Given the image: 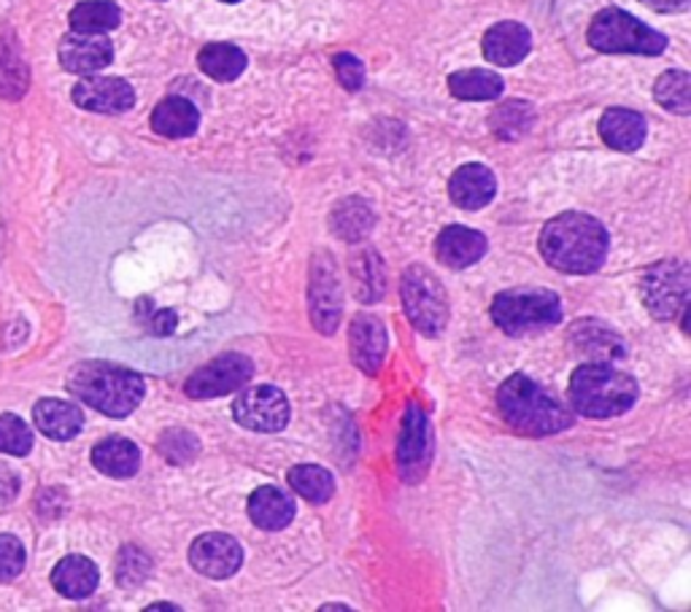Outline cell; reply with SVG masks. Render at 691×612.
Listing matches in <instances>:
<instances>
[{"label": "cell", "instance_id": "6da1fadb", "mask_svg": "<svg viewBox=\"0 0 691 612\" xmlns=\"http://www.w3.org/2000/svg\"><path fill=\"white\" fill-rule=\"evenodd\" d=\"M541 254L554 270L588 276L605 265L607 233L594 216L571 210V214L554 216L543 227Z\"/></svg>", "mask_w": 691, "mask_h": 612}, {"label": "cell", "instance_id": "7a4b0ae2", "mask_svg": "<svg viewBox=\"0 0 691 612\" xmlns=\"http://www.w3.org/2000/svg\"><path fill=\"white\" fill-rule=\"evenodd\" d=\"M497 411L516 432L529 437H546L571 430L575 416L571 407L552 397L527 375H510L497 392Z\"/></svg>", "mask_w": 691, "mask_h": 612}, {"label": "cell", "instance_id": "3957f363", "mask_svg": "<svg viewBox=\"0 0 691 612\" xmlns=\"http://www.w3.org/2000/svg\"><path fill=\"white\" fill-rule=\"evenodd\" d=\"M68 388L76 399L111 418L130 416L146 394V384L138 373L108 362H81L68 375Z\"/></svg>", "mask_w": 691, "mask_h": 612}, {"label": "cell", "instance_id": "277c9868", "mask_svg": "<svg viewBox=\"0 0 691 612\" xmlns=\"http://www.w3.org/2000/svg\"><path fill=\"white\" fill-rule=\"evenodd\" d=\"M635 378L611 362H586L571 378V403L586 418L622 416L635 405Z\"/></svg>", "mask_w": 691, "mask_h": 612}, {"label": "cell", "instance_id": "5b68a950", "mask_svg": "<svg viewBox=\"0 0 691 612\" xmlns=\"http://www.w3.org/2000/svg\"><path fill=\"white\" fill-rule=\"evenodd\" d=\"M588 43L607 55H662L668 38L622 9H605L588 24Z\"/></svg>", "mask_w": 691, "mask_h": 612}, {"label": "cell", "instance_id": "8992f818", "mask_svg": "<svg viewBox=\"0 0 691 612\" xmlns=\"http://www.w3.org/2000/svg\"><path fill=\"white\" fill-rule=\"evenodd\" d=\"M492 318L508 335H527L562 322V303L548 289H508L492 303Z\"/></svg>", "mask_w": 691, "mask_h": 612}, {"label": "cell", "instance_id": "52a82bcc", "mask_svg": "<svg viewBox=\"0 0 691 612\" xmlns=\"http://www.w3.org/2000/svg\"><path fill=\"white\" fill-rule=\"evenodd\" d=\"M400 295L408 322L421 335L435 337L444 333L449 324V297H446L444 284L427 267L413 265L402 273Z\"/></svg>", "mask_w": 691, "mask_h": 612}, {"label": "cell", "instance_id": "ba28073f", "mask_svg": "<svg viewBox=\"0 0 691 612\" xmlns=\"http://www.w3.org/2000/svg\"><path fill=\"white\" fill-rule=\"evenodd\" d=\"M640 297L649 314L659 322H673L687 316L691 297V267L681 259L659 263L645 270L640 280Z\"/></svg>", "mask_w": 691, "mask_h": 612}, {"label": "cell", "instance_id": "9c48e42d", "mask_svg": "<svg viewBox=\"0 0 691 612\" xmlns=\"http://www.w3.org/2000/svg\"><path fill=\"white\" fill-rule=\"evenodd\" d=\"M254 375V365L249 356L243 354H220L216 359H211L208 365L187 378V397L192 399H211V397H225V394L235 392L243 384H249Z\"/></svg>", "mask_w": 691, "mask_h": 612}, {"label": "cell", "instance_id": "30bf717a", "mask_svg": "<svg viewBox=\"0 0 691 612\" xmlns=\"http://www.w3.org/2000/svg\"><path fill=\"white\" fill-rule=\"evenodd\" d=\"M233 416L252 432H279L290 424V399L276 386H252L239 394Z\"/></svg>", "mask_w": 691, "mask_h": 612}, {"label": "cell", "instance_id": "8fae6325", "mask_svg": "<svg viewBox=\"0 0 691 612\" xmlns=\"http://www.w3.org/2000/svg\"><path fill=\"white\" fill-rule=\"evenodd\" d=\"M432 462V430L430 418L419 405L411 403L402 421L400 443H398V467L406 483H419L427 475Z\"/></svg>", "mask_w": 691, "mask_h": 612}, {"label": "cell", "instance_id": "7c38bea8", "mask_svg": "<svg viewBox=\"0 0 691 612\" xmlns=\"http://www.w3.org/2000/svg\"><path fill=\"white\" fill-rule=\"evenodd\" d=\"M311 318L319 333L332 335L341 324V284L328 251L319 254L311 276Z\"/></svg>", "mask_w": 691, "mask_h": 612}, {"label": "cell", "instance_id": "4fadbf2b", "mask_svg": "<svg viewBox=\"0 0 691 612\" xmlns=\"http://www.w3.org/2000/svg\"><path fill=\"white\" fill-rule=\"evenodd\" d=\"M189 561L203 578L211 580H225L233 578L243 564V551L239 540H233L230 534L211 532L197 537L189 547Z\"/></svg>", "mask_w": 691, "mask_h": 612}, {"label": "cell", "instance_id": "5bb4252c", "mask_svg": "<svg viewBox=\"0 0 691 612\" xmlns=\"http://www.w3.org/2000/svg\"><path fill=\"white\" fill-rule=\"evenodd\" d=\"M74 103L95 113H125L136 106V92L125 79L93 76L74 87Z\"/></svg>", "mask_w": 691, "mask_h": 612}, {"label": "cell", "instance_id": "9a60e30c", "mask_svg": "<svg viewBox=\"0 0 691 612\" xmlns=\"http://www.w3.org/2000/svg\"><path fill=\"white\" fill-rule=\"evenodd\" d=\"M571 346L575 354L586 356L588 362H619L626 356V346L622 335L611 329L597 318H584L571 327Z\"/></svg>", "mask_w": 691, "mask_h": 612}, {"label": "cell", "instance_id": "2e32d148", "mask_svg": "<svg viewBox=\"0 0 691 612\" xmlns=\"http://www.w3.org/2000/svg\"><path fill=\"white\" fill-rule=\"evenodd\" d=\"M349 337H351L349 348H351V359H354V365L368 375L379 373L383 359H387V348H389V335H387V327L381 324V318L360 314L354 322H351Z\"/></svg>", "mask_w": 691, "mask_h": 612}, {"label": "cell", "instance_id": "e0dca14e", "mask_svg": "<svg viewBox=\"0 0 691 612\" xmlns=\"http://www.w3.org/2000/svg\"><path fill=\"white\" fill-rule=\"evenodd\" d=\"M114 60L111 41L95 33H70L60 43V62L70 73H95Z\"/></svg>", "mask_w": 691, "mask_h": 612}, {"label": "cell", "instance_id": "ac0fdd59", "mask_svg": "<svg viewBox=\"0 0 691 612\" xmlns=\"http://www.w3.org/2000/svg\"><path fill=\"white\" fill-rule=\"evenodd\" d=\"M486 254V238L478 229L451 225L435 240V257L440 265L451 267V270H465V267L481 263Z\"/></svg>", "mask_w": 691, "mask_h": 612}, {"label": "cell", "instance_id": "d6986e66", "mask_svg": "<svg viewBox=\"0 0 691 612\" xmlns=\"http://www.w3.org/2000/svg\"><path fill=\"white\" fill-rule=\"evenodd\" d=\"M454 206L463 210H478L489 206L497 195V178L486 165H463L449 181Z\"/></svg>", "mask_w": 691, "mask_h": 612}, {"label": "cell", "instance_id": "ffe728a7", "mask_svg": "<svg viewBox=\"0 0 691 612\" xmlns=\"http://www.w3.org/2000/svg\"><path fill=\"white\" fill-rule=\"evenodd\" d=\"M533 47V36L522 22H497L484 36V57L495 66H518Z\"/></svg>", "mask_w": 691, "mask_h": 612}, {"label": "cell", "instance_id": "44dd1931", "mask_svg": "<svg viewBox=\"0 0 691 612\" xmlns=\"http://www.w3.org/2000/svg\"><path fill=\"white\" fill-rule=\"evenodd\" d=\"M294 513H298L294 500L281 488L262 486L249 496V519H252L254 526L265 529V532H279V529L290 526Z\"/></svg>", "mask_w": 691, "mask_h": 612}, {"label": "cell", "instance_id": "7402d4cb", "mask_svg": "<svg viewBox=\"0 0 691 612\" xmlns=\"http://www.w3.org/2000/svg\"><path fill=\"white\" fill-rule=\"evenodd\" d=\"M645 132H649L645 119L630 108H607L600 119V136L616 151H638L643 146Z\"/></svg>", "mask_w": 691, "mask_h": 612}, {"label": "cell", "instance_id": "603a6c76", "mask_svg": "<svg viewBox=\"0 0 691 612\" xmlns=\"http://www.w3.org/2000/svg\"><path fill=\"white\" fill-rule=\"evenodd\" d=\"M201 125V111L187 98H165L152 111V130L163 138H189Z\"/></svg>", "mask_w": 691, "mask_h": 612}, {"label": "cell", "instance_id": "cb8c5ba5", "mask_svg": "<svg viewBox=\"0 0 691 612\" xmlns=\"http://www.w3.org/2000/svg\"><path fill=\"white\" fill-rule=\"evenodd\" d=\"M93 464L108 477H133L140 467V451L127 437H106L93 448Z\"/></svg>", "mask_w": 691, "mask_h": 612}, {"label": "cell", "instance_id": "d4e9b609", "mask_svg": "<svg viewBox=\"0 0 691 612\" xmlns=\"http://www.w3.org/2000/svg\"><path fill=\"white\" fill-rule=\"evenodd\" d=\"M33 421L38 430L52 440H70L81 432L85 416L76 405L62 403V399H41L33 407Z\"/></svg>", "mask_w": 691, "mask_h": 612}, {"label": "cell", "instance_id": "484cf974", "mask_svg": "<svg viewBox=\"0 0 691 612\" xmlns=\"http://www.w3.org/2000/svg\"><path fill=\"white\" fill-rule=\"evenodd\" d=\"M98 566L85 556H66L55 566L52 583L66 599H87L98 589Z\"/></svg>", "mask_w": 691, "mask_h": 612}, {"label": "cell", "instance_id": "4316f807", "mask_svg": "<svg viewBox=\"0 0 691 612\" xmlns=\"http://www.w3.org/2000/svg\"><path fill=\"white\" fill-rule=\"evenodd\" d=\"M503 79L495 70L473 68L457 70L449 79V89L459 100H497L503 95Z\"/></svg>", "mask_w": 691, "mask_h": 612}, {"label": "cell", "instance_id": "83f0119b", "mask_svg": "<svg viewBox=\"0 0 691 612\" xmlns=\"http://www.w3.org/2000/svg\"><path fill=\"white\" fill-rule=\"evenodd\" d=\"M201 70L214 81H235L246 70V55L233 43H208L201 49Z\"/></svg>", "mask_w": 691, "mask_h": 612}, {"label": "cell", "instance_id": "f1b7e54d", "mask_svg": "<svg viewBox=\"0 0 691 612\" xmlns=\"http://www.w3.org/2000/svg\"><path fill=\"white\" fill-rule=\"evenodd\" d=\"M121 11L111 0H87L70 11V28L74 33H108V30L119 28Z\"/></svg>", "mask_w": 691, "mask_h": 612}, {"label": "cell", "instance_id": "f546056e", "mask_svg": "<svg viewBox=\"0 0 691 612\" xmlns=\"http://www.w3.org/2000/svg\"><path fill=\"white\" fill-rule=\"evenodd\" d=\"M373 208L360 197H349V200L338 203L332 210V229H335L338 238L343 240H360L373 229Z\"/></svg>", "mask_w": 691, "mask_h": 612}, {"label": "cell", "instance_id": "4dcf8cb0", "mask_svg": "<svg viewBox=\"0 0 691 612\" xmlns=\"http://www.w3.org/2000/svg\"><path fill=\"white\" fill-rule=\"evenodd\" d=\"M290 486L303 500L322 505V502L332 500V494H335V477L324 467H319V464H298V467L290 470Z\"/></svg>", "mask_w": 691, "mask_h": 612}, {"label": "cell", "instance_id": "1f68e13d", "mask_svg": "<svg viewBox=\"0 0 691 612\" xmlns=\"http://www.w3.org/2000/svg\"><path fill=\"white\" fill-rule=\"evenodd\" d=\"M492 132L503 140H518L529 132L535 122V108L527 100H508L489 117Z\"/></svg>", "mask_w": 691, "mask_h": 612}, {"label": "cell", "instance_id": "d6a6232c", "mask_svg": "<svg viewBox=\"0 0 691 612\" xmlns=\"http://www.w3.org/2000/svg\"><path fill=\"white\" fill-rule=\"evenodd\" d=\"M654 98L668 111L687 117V113H691V76L687 70H668V73H662L654 87Z\"/></svg>", "mask_w": 691, "mask_h": 612}, {"label": "cell", "instance_id": "836d02e7", "mask_svg": "<svg viewBox=\"0 0 691 612\" xmlns=\"http://www.w3.org/2000/svg\"><path fill=\"white\" fill-rule=\"evenodd\" d=\"M351 276H354L357 299L362 303H376L383 295V265L376 251H362L351 263Z\"/></svg>", "mask_w": 691, "mask_h": 612}, {"label": "cell", "instance_id": "e575fe53", "mask_svg": "<svg viewBox=\"0 0 691 612\" xmlns=\"http://www.w3.org/2000/svg\"><path fill=\"white\" fill-rule=\"evenodd\" d=\"M33 448V432L19 416H0V451L11 456H28Z\"/></svg>", "mask_w": 691, "mask_h": 612}, {"label": "cell", "instance_id": "d590c367", "mask_svg": "<svg viewBox=\"0 0 691 612\" xmlns=\"http://www.w3.org/2000/svg\"><path fill=\"white\" fill-rule=\"evenodd\" d=\"M149 575H152V559L146 556L140 547L127 545L125 551L119 553L117 583L125 585V589H136V585L144 583Z\"/></svg>", "mask_w": 691, "mask_h": 612}, {"label": "cell", "instance_id": "8d00e7d4", "mask_svg": "<svg viewBox=\"0 0 691 612\" xmlns=\"http://www.w3.org/2000/svg\"><path fill=\"white\" fill-rule=\"evenodd\" d=\"M159 454L173 464H187L197 456V437L187 430H171L159 440Z\"/></svg>", "mask_w": 691, "mask_h": 612}, {"label": "cell", "instance_id": "74e56055", "mask_svg": "<svg viewBox=\"0 0 691 612\" xmlns=\"http://www.w3.org/2000/svg\"><path fill=\"white\" fill-rule=\"evenodd\" d=\"M25 570V547L11 534H0V583H9Z\"/></svg>", "mask_w": 691, "mask_h": 612}, {"label": "cell", "instance_id": "f35d334b", "mask_svg": "<svg viewBox=\"0 0 691 612\" xmlns=\"http://www.w3.org/2000/svg\"><path fill=\"white\" fill-rule=\"evenodd\" d=\"M335 73L338 81L349 89V92H357L364 85V66L360 57L354 55H335Z\"/></svg>", "mask_w": 691, "mask_h": 612}, {"label": "cell", "instance_id": "ab89813d", "mask_svg": "<svg viewBox=\"0 0 691 612\" xmlns=\"http://www.w3.org/2000/svg\"><path fill=\"white\" fill-rule=\"evenodd\" d=\"M149 318V329L155 335H171L173 329H176V314H173V310H157V314Z\"/></svg>", "mask_w": 691, "mask_h": 612}, {"label": "cell", "instance_id": "60d3db41", "mask_svg": "<svg viewBox=\"0 0 691 612\" xmlns=\"http://www.w3.org/2000/svg\"><path fill=\"white\" fill-rule=\"evenodd\" d=\"M640 3L651 6V9L656 11H683L689 9L691 0H640Z\"/></svg>", "mask_w": 691, "mask_h": 612}, {"label": "cell", "instance_id": "b9f144b4", "mask_svg": "<svg viewBox=\"0 0 691 612\" xmlns=\"http://www.w3.org/2000/svg\"><path fill=\"white\" fill-rule=\"evenodd\" d=\"M149 610H178V608H173V604H152Z\"/></svg>", "mask_w": 691, "mask_h": 612}, {"label": "cell", "instance_id": "7bdbcfd3", "mask_svg": "<svg viewBox=\"0 0 691 612\" xmlns=\"http://www.w3.org/2000/svg\"><path fill=\"white\" fill-rule=\"evenodd\" d=\"M225 3H239V0H225Z\"/></svg>", "mask_w": 691, "mask_h": 612}]
</instances>
